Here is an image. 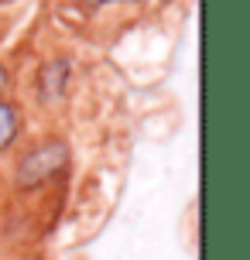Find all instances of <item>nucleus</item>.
I'll return each mask as SVG.
<instances>
[{
	"label": "nucleus",
	"instance_id": "obj_1",
	"mask_svg": "<svg viewBox=\"0 0 250 260\" xmlns=\"http://www.w3.org/2000/svg\"><path fill=\"white\" fill-rule=\"evenodd\" d=\"M66 165H69L66 141H45V144H38L31 154L21 157V165H17V185H21V188H35V185L55 178Z\"/></svg>",
	"mask_w": 250,
	"mask_h": 260
},
{
	"label": "nucleus",
	"instance_id": "obj_2",
	"mask_svg": "<svg viewBox=\"0 0 250 260\" xmlns=\"http://www.w3.org/2000/svg\"><path fill=\"white\" fill-rule=\"evenodd\" d=\"M66 79H69V62H52L41 69V96L45 100H58L62 89H66Z\"/></svg>",
	"mask_w": 250,
	"mask_h": 260
},
{
	"label": "nucleus",
	"instance_id": "obj_3",
	"mask_svg": "<svg viewBox=\"0 0 250 260\" xmlns=\"http://www.w3.org/2000/svg\"><path fill=\"white\" fill-rule=\"evenodd\" d=\"M17 130H21V117H17V110H14L11 103H4V100H0V151L14 144Z\"/></svg>",
	"mask_w": 250,
	"mask_h": 260
},
{
	"label": "nucleus",
	"instance_id": "obj_4",
	"mask_svg": "<svg viewBox=\"0 0 250 260\" xmlns=\"http://www.w3.org/2000/svg\"><path fill=\"white\" fill-rule=\"evenodd\" d=\"M4 86H7V69L0 65V89H4Z\"/></svg>",
	"mask_w": 250,
	"mask_h": 260
},
{
	"label": "nucleus",
	"instance_id": "obj_5",
	"mask_svg": "<svg viewBox=\"0 0 250 260\" xmlns=\"http://www.w3.org/2000/svg\"><path fill=\"white\" fill-rule=\"evenodd\" d=\"M89 4H120V0H89Z\"/></svg>",
	"mask_w": 250,
	"mask_h": 260
}]
</instances>
